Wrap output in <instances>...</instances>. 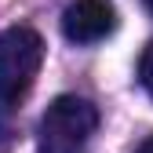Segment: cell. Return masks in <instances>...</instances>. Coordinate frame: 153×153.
I'll return each instance as SVG.
<instances>
[{
  "label": "cell",
  "instance_id": "6",
  "mask_svg": "<svg viewBox=\"0 0 153 153\" xmlns=\"http://www.w3.org/2000/svg\"><path fill=\"white\" fill-rule=\"evenodd\" d=\"M142 4H146V11H149V15H153V0H142Z\"/></svg>",
  "mask_w": 153,
  "mask_h": 153
},
{
  "label": "cell",
  "instance_id": "1",
  "mask_svg": "<svg viewBox=\"0 0 153 153\" xmlns=\"http://www.w3.org/2000/svg\"><path fill=\"white\" fill-rule=\"evenodd\" d=\"M95 128H99L95 102L80 95H59L40 117L36 153H84Z\"/></svg>",
  "mask_w": 153,
  "mask_h": 153
},
{
  "label": "cell",
  "instance_id": "2",
  "mask_svg": "<svg viewBox=\"0 0 153 153\" xmlns=\"http://www.w3.org/2000/svg\"><path fill=\"white\" fill-rule=\"evenodd\" d=\"M44 62V36L29 26H11L0 33V102L18 106L29 95Z\"/></svg>",
  "mask_w": 153,
  "mask_h": 153
},
{
  "label": "cell",
  "instance_id": "4",
  "mask_svg": "<svg viewBox=\"0 0 153 153\" xmlns=\"http://www.w3.org/2000/svg\"><path fill=\"white\" fill-rule=\"evenodd\" d=\"M139 84L146 88V95L153 99V40L142 48V59H139Z\"/></svg>",
  "mask_w": 153,
  "mask_h": 153
},
{
  "label": "cell",
  "instance_id": "3",
  "mask_svg": "<svg viewBox=\"0 0 153 153\" xmlns=\"http://www.w3.org/2000/svg\"><path fill=\"white\" fill-rule=\"evenodd\" d=\"M117 29V7L109 0H73L62 11V33L73 44H99Z\"/></svg>",
  "mask_w": 153,
  "mask_h": 153
},
{
  "label": "cell",
  "instance_id": "5",
  "mask_svg": "<svg viewBox=\"0 0 153 153\" xmlns=\"http://www.w3.org/2000/svg\"><path fill=\"white\" fill-rule=\"evenodd\" d=\"M135 153H153V135H149V139H142V146H139Z\"/></svg>",
  "mask_w": 153,
  "mask_h": 153
}]
</instances>
